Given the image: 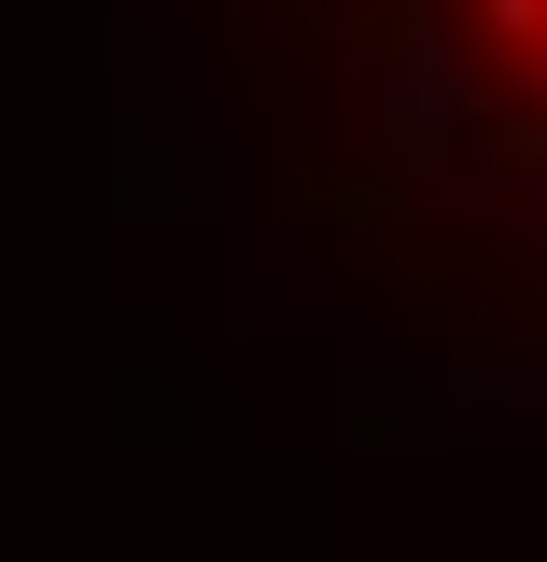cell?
Returning a JSON list of instances; mask_svg holds the SVG:
<instances>
[{
	"label": "cell",
	"instance_id": "cell-1",
	"mask_svg": "<svg viewBox=\"0 0 547 562\" xmlns=\"http://www.w3.org/2000/svg\"><path fill=\"white\" fill-rule=\"evenodd\" d=\"M464 29L491 43L505 85H534V99H547V0H464Z\"/></svg>",
	"mask_w": 547,
	"mask_h": 562
}]
</instances>
